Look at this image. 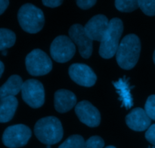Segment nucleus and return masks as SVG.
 <instances>
[{"label": "nucleus", "mask_w": 155, "mask_h": 148, "mask_svg": "<svg viewBox=\"0 0 155 148\" xmlns=\"http://www.w3.org/2000/svg\"><path fill=\"white\" fill-rule=\"evenodd\" d=\"M105 148H116V147H114V146H107V147H105Z\"/></svg>", "instance_id": "obj_31"}, {"label": "nucleus", "mask_w": 155, "mask_h": 148, "mask_svg": "<svg viewBox=\"0 0 155 148\" xmlns=\"http://www.w3.org/2000/svg\"><path fill=\"white\" fill-rule=\"evenodd\" d=\"M113 85L116 88L117 93L119 95V100L122 103V106L130 109L133 106V99L131 94V88L129 83V78L126 76L120 78L117 81H114Z\"/></svg>", "instance_id": "obj_15"}, {"label": "nucleus", "mask_w": 155, "mask_h": 148, "mask_svg": "<svg viewBox=\"0 0 155 148\" xmlns=\"http://www.w3.org/2000/svg\"><path fill=\"white\" fill-rule=\"evenodd\" d=\"M84 138L78 135L70 136L58 148H82L84 144Z\"/></svg>", "instance_id": "obj_20"}, {"label": "nucleus", "mask_w": 155, "mask_h": 148, "mask_svg": "<svg viewBox=\"0 0 155 148\" xmlns=\"http://www.w3.org/2000/svg\"><path fill=\"white\" fill-rule=\"evenodd\" d=\"M75 112L80 122L91 128L98 127L101 122V114L90 102L83 100L75 106Z\"/></svg>", "instance_id": "obj_11"}, {"label": "nucleus", "mask_w": 155, "mask_h": 148, "mask_svg": "<svg viewBox=\"0 0 155 148\" xmlns=\"http://www.w3.org/2000/svg\"><path fill=\"white\" fill-rule=\"evenodd\" d=\"M138 4L143 13L148 16H154L155 0H139Z\"/></svg>", "instance_id": "obj_21"}, {"label": "nucleus", "mask_w": 155, "mask_h": 148, "mask_svg": "<svg viewBox=\"0 0 155 148\" xmlns=\"http://www.w3.org/2000/svg\"><path fill=\"white\" fill-rule=\"evenodd\" d=\"M34 134L39 141L51 146L57 144L62 139L63 127L60 120L56 117H45L36 122Z\"/></svg>", "instance_id": "obj_2"}, {"label": "nucleus", "mask_w": 155, "mask_h": 148, "mask_svg": "<svg viewBox=\"0 0 155 148\" xmlns=\"http://www.w3.org/2000/svg\"><path fill=\"white\" fill-rule=\"evenodd\" d=\"M115 7L122 12H132L139 8L138 1L135 0H117L115 1Z\"/></svg>", "instance_id": "obj_19"}, {"label": "nucleus", "mask_w": 155, "mask_h": 148, "mask_svg": "<svg viewBox=\"0 0 155 148\" xmlns=\"http://www.w3.org/2000/svg\"><path fill=\"white\" fill-rule=\"evenodd\" d=\"M50 147H51V146H50V145H47V148H50Z\"/></svg>", "instance_id": "obj_32"}, {"label": "nucleus", "mask_w": 155, "mask_h": 148, "mask_svg": "<svg viewBox=\"0 0 155 148\" xmlns=\"http://www.w3.org/2000/svg\"><path fill=\"white\" fill-rule=\"evenodd\" d=\"M22 78L19 75H12L7 81L0 87V100L7 97H11L18 94L20 91H21L23 86Z\"/></svg>", "instance_id": "obj_17"}, {"label": "nucleus", "mask_w": 155, "mask_h": 148, "mask_svg": "<svg viewBox=\"0 0 155 148\" xmlns=\"http://www.w3.org/2000/svg\"><path fill=\"white\" fill-rule=\"evenodd\" d=\"M32 135L31 130L22 124L8 127L2 135V142L9 148H18L25 146Z\"/></svg>", "instance_id": "obj_6"}, {"label": "nucleus", "mask_w": 155, "mask_h": 148, "mask_svg": "<svg viewBox=\"0 0 155 148\" xmlns=\"http://www.w3.org/2000/svg\"><path fill=\"white\" fill-rule=\"evenodd\" d=\"M145 138L148 142L155 145V124L152 125L148 128L145 133Z\"/></svg>", "instance_id": "obj_24"}, {"label": "nucleus", "mask_w": 155, "mask_h": 148, "mask_svg": "<svg viewBox=\"0 0 155 148\" xmlns=\"http://www.w3.org/2000/svg\"><path fill=\"white\" fill-rule=\"evenodd\" d=\"M4 69H5L4 64L0 61V77H1V76L2 75V73L3 71H4Z\"/></svg>", "instance_id": "obj_28"}, {"label": "nucleus", "mask_w": 155, "mask_h": 148, "mask_svg": "<svg viewBox=\"0 0 155 148\" xmlns=\"http://www.w3.org/2000/svg\"><path fill=\"white\" fill-rule=\"evenodd\" d=\"M104 142L99 136H92L85 141L82 148H103Z\"/></svg>", "instance_id": "obj_22"}, {"label": "nucleus", "mask_w": 155, "mask_h": 148, "mask_svg": "<svg viewBox=\"0 0 155 148\" xmlns=\"http://www.w3.org/2000/svg\"><path fill=\"white\" fill-rule=\"evenodd\" d=\"M21 94L24 101L33 109L41 107L45 103L44 87L36 79H30L24 82Z\"/></svg>", "instance_id": "obj_7"}, {"label": "nucleus", "mask_w": 155, "mask_h": 148, "mask_svg": "<svg viewBox=\"0 0 155 148\" xmlns=\"http://www.w3.org/2000/svg\"><path fill=\"white\" fill-rule=\"evenodd\" d=\"M69 37L78 46L80 56L84 59H89L92 53V42L85 31L84 27L80 24H75L69 29Z\"/></svg>", "instance_id": "obj_9"}, {"label": "nucleus", "mask_w": 155, "mask_h": 148, "mask_svg": "<svg viewBox=\"0 0 155 148\" xmlns=\"http://www.w3.org/2000/svg\"><path fill=\"white\" fill-rule=\"evenodd\" d=\"M145 111L151 120L155 121V95L148 97L145 105Z\"/></svg>", "instance_id": "obj_23"}, {"label": "nucleus", "mask_w": 155, "mask_h": 148, "mask_svg": "<svg viewBox=\"0 0 155 148\" xmlns=\"http://www.w3.org/2000/svg\"><path fill=\"white\" fill-rule=\"evenodd\" d=\"M54 108L60 113H64L71 110L77 104V97L68 90H58L54 94Z\"/></svg>", "instance_id": "obj_14"}, {"label": "nucleus", "mask_w": 155, "mask_h": 148, "mask_svg": "<svg viewBox=\"0 0 155 148\" xmlns=\"http://www.w3.org/2000/svg\"><path fill=\"white\" fill-rule=\"evenodd\" d=\"M109 22L105 15H95L85 25V31L92 40L101 42L108 28Z\"/></svg>", "instance_id": "obj_12"}, {"label": "nucleus", "mask_w": 155, "mask_h": 148, "mask_svg": "<svg viewBox=\"0 0 155 148\" xmlns=\"http://www.w3.org/2000/svg\"><path fill=\"white\" fill-rule=\"evenodd\" d=\"M68 73L75 83L86 88L93 86L97 80V76L93 70L85 64H73L69 67Z\"/></svg>", "instance_id": "obj_10"}, {"label": "nucleus", "mask_w": 155, "mask_h": 148, "mask_svg": "<svg viewBox=\"0 0 155 148\" xmlns=\"http://www.w3.org/2000/svg\"><path fill=\"white\" fill-rule=\"evenodd\" d=\"M96 4L95 0H84V1H77V5L82 9H89Z\"/></svg>", "instance_id": "obj_25"}, {"label": "nucleus", "mask_w": 155, "mask_h": 148, "mask_svg": "<svg viewBox=\"0 0 155 148\" xmlns=\"http://www.w3.org/2000/svg\"><path fill=\"white\" fill-rule=\"evenodd\" d=\"M124 31L123 21L120 18H112L108 28L101 41L99 55L105 59H110L117 53L120 46V39Z\"/></svg>", "instance_id": "obj_3"}, {"label": "nucleus", "mask_w": 155, "mask_h": 148, "mask_svg": "<svg viewBox=\"0 0 155 148\" xmlns=\"http://www.w3.org/2000/svg\"><path fill=\"white\" fill-rule=\"evenodd\" d=\"M140 52L141 42L137 35L131 33L124 36L116 53L119 66L125 70L134 68L139 61Z\"/></svg>", "instance_id": "obj_1"}, {"label": "nucleus", "mask_w": 155, "mask_h": 148, "mask_svg": "<svg viewBox=\"0 0 155 148\" xmlns=\"http://www.w3.org/2000/svg\"><path fill=\"white\" fill-rule=\"evenodd\" d=\"M18 19L21 28L30 33L39 32L45 24V18L42 11L30 3L23 5L20 8Z\"/></svg>", "instance_id": "obj_4"}, {"label": "nucleus", "mask_w": 155, "mask_h": 148, "mask_svg": "<svg viewBox=\"0 0 155 148\" xmlns=\"http://www.w3.org/2000/svg\"><path fill=\"white\" fill-rule=\"evenodd\" d=\"M16 40V35L12 30L0 28V51L13 46Z\"/></svg>", "instance_id": "obj_18"}, {"label": "nucleus", "mask_w": 155, "mask_h": 148, "mask_svg": "<svg viewBox=\"0 0 155 148\" xmlns=\"http://www.w3.org/2000/svg\"><path fill=\"white\" fill-rule=\"evenodd\" d=\"M148 148H155V147H148Z\"/></svg>", "instance_id": "obj_33"}, {"label": "nucleus", "mask_w": 155, "mask_h": 148, "mask_svg": "<svg viewBox=\"0 0 155 148\" xmlns=\"http://www.w3.org/2000/svg\"><path fill=\"white\" fill-rule=\"evenodd\" d=\"M76 46L71 38L64 35L57 36L52 41L50 47V53L55 62L64 63L74 57Z\"/></svg>", "instance_id": "obj_8"}, {"label": "nucleus", "mask_w": 155, "mask_h": 148, "mask_svg": "<svg viewBox=\"0 0 155 148\" xmlns=\"http://www.w3.org/2000/svg\"><path fill=\"white\" fill-rule=\"evenodd\" d=\"M63 1H60V0H43L42 3L45 6L49 8H55L58 7L62 4Z\"/></svg>", "instance_id": "obj_26"}, {"label": "nucleus", "mask_w": 155, "mask_h": 148, "mask_svg": "<svg viewBox=\"0 0 155 148\" xmlns=\"http://www.w3.org/2000/svg\"><path fill=\"white\" fill-rule=\"evenodd\" d=\"M29 74L33 76L45 75L52 69V62L49 56L39 49L30 52L25 59Z\"/></svg>", "instance_id": "obj_5"}, {"label": "nucleus", "mask_w": 155, "mask_h": 148, "mask_svg": "<svg viewBox=\"0 0 155 148\" xmlns=\"http://www.w3.org/2000/svg\"><path fill=\"white\" fill-rule=\"evenodd\" d=\"M153 60H154V64H155V50H154V54H153Z\"/></svg>", "instance_id": "obj_30"}, {"label": "nucleus", "mask_w": 155, "mask_h": 148, "mask_svg": "<svg viewBox=\"0 0 155 148\" xmlns=\"http://www.w3.org/2000/svg\"><path fill=\"white\" fill-rule=\"evenodd\" d=\"M9 5V2L7 0H0V15L6 10Z\"/></svg>", "instance_id": "obj_27"}, {"label": "nucleus", "mask_w": 155, "mask_h": 148, "mask_svg": "<svg viewBox=\"0 0 155 148\" xmlns=\"http://www.w3.org/2000/svg\"><path fill=\"white\" fill-rule=\"evenodd\" d=\"M2 54L3 56H6V55H7V51H6V50H3V51L2 52Z\"/></svg>", "instance_id": "obj_29"}, {"label": "nucleus", "mask_w": 155, "mask_h": 148, "mask_svg": "<svg viewBox=\"0 0 155 148\" xmlns=\"http://www.w3.org/2000/svg\"><path fill=\"white\" fill-rule=\"evenodd\" d=\"M151 119L147 115L145 109L135 108L126 117V123L130 129L136 132H143L148 129Z\"/></svg>", "instance_id": "obj_13"}, {"label": "nucleus", "mask_w": 155, "mask_h": 148, "mask_svg": "<svg viewBox=\"0 0 155 148\" xmlns=\"http://www.w3.org/2000/svg\"><path fill=\"white\" fill-rule=\"evenodd\" d=\"M18 106L17 98L13 96L0 100V123L11 121L15 115Z\"/></svg>", "instance_id": "obj_16"}]
</instances>
